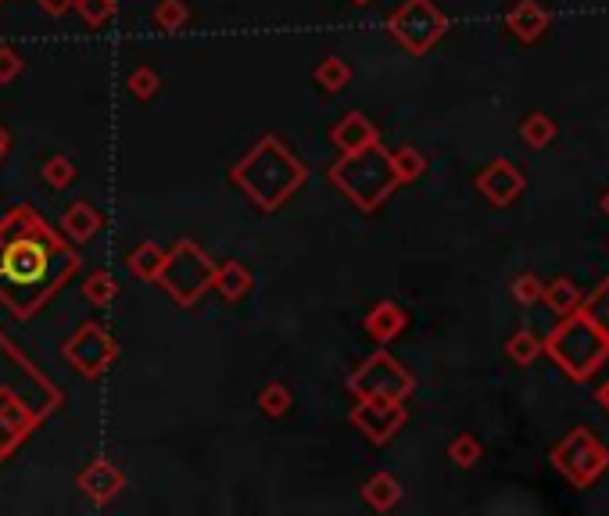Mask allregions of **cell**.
Here are the masks:
<instances>
[{"label":"cell","instance_id":"d6a6232c","mask_svg":"<svg viewBox=\"0 0 609 516\" xmlns=\"http://www.w3.org/2000/svg\"><path fill=\"white\" fill-rule=\"evenodd\" d=\"M588 316H592L595 323H599V327L609 334V280L599 287V291H595L592 305H588Z\"/></svg>","mask_w":609,"mask_h":516},{"label":"cell","instance_id":"8fae6325","mask_svg":"<svg viewBox=\"0 0 609 516\" xmlns=\"http://www.w3.org/2000/svg\"><path fill=\"white\" fill-rule=\"evenodd\" d=\"M79 491H83L86 499L94 502V506H108L112 499H119L122 491H126V473L119 470V463L112 459H94L90 466H83L76 477Z\"/></svg>","mask_w":609,"mask_h":516},{"label":"cell","instance_id":"d6986e66","mask_svg":"<svg viewBox=\"0 0 609 516\" xmlns=\"http://www.w3.org/2000/svg\"><path fill=\"white\" fill-rule=\"evenodd\" d=\"M352 65L341 58V54H326V58H319V65L312 69V79H316V86L323 90V94H341L344 86L352 83Z\"/></svg>","mask_w":609,"mask_h":516},{"label":"cell","instance_id":"f546056e","mask_svg":"<svg viewBox=\"0 0 609 516\" xmlns=\"http://www.w3.org/2000/svg\"><path fill=\"white\" fill-rule=\"evenodd\" d=\"M545 298L556 312H570L577 305V287L570 280H559V284H552V291H545Z\"/></svg>","mask_w":609,"mask_h":516},{"label":"cell","instance_id":"e575fe53","mask_svg":"<svg viewBox=\"0 0 609 516\" xmlns=\"http://www.w3.org/2000/svg\"><path fill=\"white\" fill-rule=\"evenodd\" d=\"M33 4L43 11V15L61 18V15H69V11H72V4H76V0H33Z\"/></svg>","mask_w":609,"mask_h":516},{"label":"cell","instance_id":"74e56055","mask_svg":"<svg viewBox=\"0 0 609 516\" xmlns=\"http://www.w3.org/2000/svg\"><path fill=\"white\" fill-rule=\"evenodd\" d=\"M348 4H355V8H366V4H373V0H348Z\"/></svg>","mask_w":609,"mask_h":516},{"label":"cell","instance_id":"8d00e7d4","mask_svg":"<svg viewBox=\"0 0 609 516\" xmlns=\"http://www.w3.org/2000/svg\"><path fill=\"white\" fill-rule=\"evenodd\" d=\"M599 398H602V405H609V384H606V387H602V391H599Z\"/></svg>","mask_w":609,"mask_h":516},{"label":"cell","instance_id":"ac0fdd59","mask_svg":"<svg viewBox=\"0 0 609 516\" xmlns=\"http://www.w3.org/2000/svg\"><path fill=\"white\" fill-rule=\"evenodd\" d=\"M506 26L513 29L520 40L531 43V40H538V36L545 33V26H549V15H545L534 0H520V4H516V8L506 15Z\"/></svg>","mask_w":609,"mask_h":516},{"label":"cell","instance_id":"6da1fadb","mask_svg":"<svg viewBox=\"0 0 609 516\" xmlns=\"http://www.w3.org/2000/svg\"><path fill=\"white\" fill-rule=\"evenodd\" d=\"M76 269L79 255L33 208H15L0 219V305L15 319L40 312Z\"/></svg>","mask_w":609,"mask_h":516},{"label":"cell","instance_id":"8992f818","mask_svg":"<svg viewBox=\"0 0 609 516\" xmlns=\"http://www.w3.org/2000/svg\"><path fill=\"white\" fill-rule=\"evenodd\" d=\"M387 33L409 54H427L448 33V18L434 0H405L402 8L387 15Z\"/></svg>","mask_w":609,"mask_h":516},{"label":"cell","instance_id":"f1b7e54d","mask_svg":"<svg viewBox=\"0 0 609 516\" xmlns=\"http://www.w3.org/2000/svg\"><path fill=\"white\" fill-rule=\"evenodd\" d=\"M22 69H26V58H22L15 47L0 43V83H15V79L22 76Z\"/></svg>","mask_w":609,"mask_h":516},{"label":"cell","instance_id":"5b68a950","mask_svg":"<svg viewBox=\"0 0 609 516\" xmlns=\"http://www.w3.org/2000/svg\"><path fill=\"white\" fill-rule=\"evenodd\" d=\"M541 348H545V352L556 359V366H563L574 380H584L609 355V334L584 312V316L567 319Z\"/></svg>","mask_w":609,"mask_h":516},{"label":"cell","instance_id":"83f0119b","mask_svg":"<svg viewBox=\"0 0 609 516\" xmlns=\"http://www.w3.org/2000/svg\"><path fill=\"white\" fill-rule=\"evenodd\" d=\"M448 459H452L455 466H473L481 459V445H477L473 434H459V438L448 445Z\"/></svg>","mask_w":609,"mask_h":516},{"label":"cell","instance_id":"7c38bea8","mask_svg":"<svg viewBox=\"0 0 609 516\" xmlns=\"http://www.w3.org/2000/svg\"><path fill=\"white\" fill-rule=\"evenodd\" d=\"M330 144H334L341 155H352V151H362V147L380 144V129L366 112H344L341 119L334 122V129H330Z\"/></svg>","mask_w":609,"mask_h":516},{"label":"cell","instance_id":"7402d4cb","mask_svg":"<svg viewBox=\"0 0 609 516\" xmlns=\"http://www.w3.org/2000/svg\"><path fill=\"white\" fill-rule=\"evenodd\" d=\"M79 294H83L94 309H108L115 298H119V284H115V276L108 269H94L90 276H83V284H79Z\"/></svg>","mask_w":609,"mask_h":516},{"label":"cell","instance_id":"ba28073f","mask_svg":"<svg viewBox=\"0 0 609 516\" xmlns=\"http://www.w3.org/2000/svg\"><path fill=\"white\" fill-rule=\"evenodd\" d=\"M61 355H65V362H69L79 377L101 380L104 373L115 366V359H119V341H115L101 323L86 319V323H79V327L65 337Z\"/></svg>","mask_w":609,"mask_h":516},{"label":"cell","instance_id":"9a60e30c","mask_svg":"<svg viewBox=\"0 0 609 516\" xmlns=\"http://www.w3.org/2000/svg\"><path fill=\"white\" fill-rule=\"evenodd\" d=\"M101 230H104V215L97 212L94 201H86V198L72 201V205L65 208V215H61V233H65L72 244L94 241Z\"/></svg>","mask_w":609,"mask_h":516},{"label":"cell","instance_id":"4dcf8cb0","mask_svg":"<svg viewBox=\"0 0 609 516\" xmlns=\"http://www.w3.org/2000/svg\"><path fill=\"white\" fill-rule=\"evenodd\" d=\"M538 352H541L538 337H534V334H527V330H524V334H516L513 341H509V355H513L516 362H531Z\"/></svg>","mask_w":609,"mask_h":516},{"label":"cell","instance_id":"d4e9b609","mask_svg":"<svg viewBox=\"0 0 609 516\" xmlns=\"http://www.w3.org/2000/svg\"><path fill=\"white\" fill-rule=\"evenodd\" d=\"M72 11H76L86 29H101L119 15V0H76Z\"/></svg>","mask_w":609,"mask_h":516},{"label":"cell","instance_id":"484cf974","mask_svg":"<svg viewBox=\"0 0 609 516\" xmlns=\"http://www.w3.org/2000/svg\"><path fill=\"white\" fill-rule=\"evenodd\" d=\"M391 155V165H395V176L398 183H416L427 172V158L416 151V147H395V151H387Z\"/></svg>","mask_w":609,"mask_h":516},{"label":"cell","instance_id":"1f68e13d","mask_svg":"<svg viewBox=\"0 0 609 516\" xmlns=\"http://www.w3.org/2000/svg\"><path fill=\"white\" fill-rule=\"evenodd\" d=\"M549 137H552V122L545 119V115H531V119L524 122V140H527V144L541 147Z\"/></svg>","mask_w":609,"mask_h":516},{"label":"cell","instance_id":"4fadbf2b","mask_svg":"<svg viewBox=\"0 0 609 516\" xmlns=\"http://www.w3.org/2000/svg\"><path fill=\"white\" fill-rule=\"evenodd\" d=\"M477 190H481L491 205H509V201L524 190V176L509 162H491L488 169L477 176Z\"/></svg>","mask_w":609,"mask_h":516},{"label":"cell","instance_id":"cb8c5ba5","mask_svg":"<svg viewBox=\"0 0 609 516\" xmlns=\"http://www.w3.org/2000/svg\"><path fill=\"white\" fill-rule=\"evenodd\" d=\"M40 176L51 190H69L72 183H76L79 172H76V162H72L69 155H51V158H43Z\"/></svg>","mask_w":609,"mask_h":516},{"label":"cell","instance_id":"d590c367","mask_svg":"<svg viewBox=\"0 0 609 516\" xmlns=\"http://www.w3.org/2000/svg\"><path fill=\"white\" fill-rule=\"evenodd\" d=\"M11 155V133H8V126H0V162Z\"/></svg>","mask_w":609,"mask_h":516},{"label":"cell","instance_id":"603a6c76","mask_svg":"<svg viewBox=\"0 0 609 516\" xmlns=\"http://www.w3.org/2000/svg\"><path fill=\"white\" fill-rule=\"evenodd\" d=\"M151 22L162 33H183L190 26V4L187 0H158L151 11Z\"/></svg>","mask_w":609,"mask_h":516},{"label":"cell","instance_id":"f35d334b","mask_svg":"<svg viewBox=\"0 0 609 516\" xmlns=\"http://www.w3.org/2000/svg\"><path fill=\"white\" fill-rule=\"evenodd\" d=\"M606 212H609V194H606Z\"/></svg>","mask_w":609,"mask_h":516},{"label":"cell","instance_id":"ffe728a7","mask_svg":"<svg viewBox=\"0 0 609 516\" xmlns=\"http://www.w3.org/2000/svg\"><path fill=\"white\" fill-rule=\"evenodd\" d=\"M162 262H165V248H158L155 241H140L137 248L126 255V269L137 276V280H144V284H155Z\"/></svg>","mask_w":609,"mask_h":516},{"label":"cell","instance_id":"e0dca14e","mask_svg":"<svg viewBox=\"0 0 609 516\" xmlns=\"http://www.w3.org/2000/svg\"><path fill=\"white\" fill-rule=\"evenodd\" d=\"M362 502L369 509H377V513H387V509H395L402 502V484L398 477L391 473H373L366 484H362Z\"/></svg>","mask_w":609,"mask_h":516},{"label":"cell","instance_id":"ab89813d","mask_svg":"<svg viewBox=\"0 0 609 516\" xmlns=\"http://www.w3.org/2000/svg\"><path fill=\"white\" fill-rule=\"evenodd\" d=\"M0 4H4V0H0Z\"/></svg>","mask_w":609,"mask_h":516},{"label":"cell","instance_id":"52a82bcc","mask_svg":"<svg viewBox=\"0 0 609 516\" xmlns=\"http://www.w3.org/2000/svg\"><path fill=\"white\" fill-rule=\"evenodd\" d=\"M348 391H352L355 398H402L405 402V398L416 391V380H412V373L405 370L395 355L377 348V352L369 355V359H362L352 370Z\"/></svg>","mask_w":609,"mask_h":516},{"label":"cell","instance_id":"7a4b0ae2","mask_svg":"<svg viewBox=\"0 0 609 516\" xmlns=\"http://www.w3.org/2000/svg\"><path fill=\"white\" fill-rule=\"evenodd\" d=\"M309 180V169L280 137L266 133L230 165V183L258 212H280Z\"/></svg>","mask_w":609,"mask_h":516},{"label":"cell","instance_id":"30bf717a","mask_svg":"<svg viewBox=\"0 0 609 516\" xmlns=\"http://www.w3.org/2000/svg\"><path fill=\"white\" fill-rule=\"evenodd\" d=\"M606 463H609L606 448H602L588 430H574V434L556 448V466L567 473L574 484H581V488L592 484L595 477L606 470Z\"/></svg>","mask_w":609,"mask_h":516},{"label":"cell","instance_id":"277c9868","mask_svg":"<svg viewBox=\"0 0 609 516\" xmlns=\"http://www.w3.org/2000/svg\"><path fill=\"white\" fill-rule=\"evenodd\" d=\"M212 276H215V262L205 255V248L190 241V237H180L165 251V262L158 269L155 284L169 294V301H176L180 309H194L208 291H212Z\"/></svg>","mask_w":609,"mask_h":516},{"label":"cell","instance_id":"3957f363","mask_svg":"<svg viewBox=\"0 0 609 516\" xmlns=\"http://www.w3.org/2000/svg\"><path fill=\"white\" fill-rule=\"evenodd\" d=\"M326 176L359 212H377L402 187L395 176V165H391V155L380 144L362 147V151H352V155H341L326 169Z\"/></svg>","mask_w":609,"mask_h":516},{"label":"cell","instance_id":"9c48e42d","mask_svg":"<svg viewBox=\"0 0 609 516\" xmlns=\"http://www.w3.org/2000/svg\"><path fill=\"white\" fill-rule=\"evenodd\" d=\"M348 420L369 445H387L409 423V409L402 398H355Z\"/></svg>","mask_w":609,"mask_h":516},{"label":"cell","instance_id":"4316f807","mask_svg":"<svg viewBox=\"0 0 609 516\" xmlns=\"http://www.w3.org/2000/svg\"><path fill=\"white\" fill-rule=\"evenodd\" d=\"M126 90L137 101H155L158 94H162V76H158V69H151V65H137V69L126 76Z\"/></svg>","mask_w":609,"mask_h":516},{"label":"cell","instance_id":"5bb4252c","mask_svg":"<svg viewBox=\"0 0 609 516\" xmlns=\"http://www.w3.org/2000/svg\"><path fill=\"white\" fill-rule=\"evenodd\" d=\"M405 327H409V316H405V309L398 301H377V305L366 312V319H362L366 337L377 344H391Z\"/></svg>","mask_w":609,"mask_h":516},{"label":"cell","instance_id":"2e32d148","mask_svg":"<svg viewBox=\"0 0 609 516\" xmlns=\"http://www.w3.org/2000/svg\"><path fill=\"white\" fill-rule=\"evenodd\" d=\"M255 287V276L244 262L230 258V262H215V276H212V291L226 301V305H237V301L248 298V291Z\"/></svg>","mask_w":609,"mask_h":516},{"label":"cell","instance_id":"44dd1931","mask_svg":"<svg viewBox=\"0 0 609 516\" xmlns=\"http://www.w3.org/2000/svg\"><path fill=\"white\" fill-rule=\"evenodd\" d=\"M255 405H258V413L269 416V420H284V416L294 409V395H291V387L287 384L269 380V384L255 395Z\"/></svg>","mask_w":609,"mask_h":516},{"label":"cell","instance_id":"836d02e7","mask_svg":"<svg viewBox=\"0 0 609 516\" xmlns=\"http://www.w3.org/2000/svg\"><path fill=\"white\" fill-rule=\"evenodd\" d=\"M541 298V284L534 280V276H520L516 280V301H524V305H531V301Z\"/></svg>","mask_w":609,"mask_h":516}]
</instances>
